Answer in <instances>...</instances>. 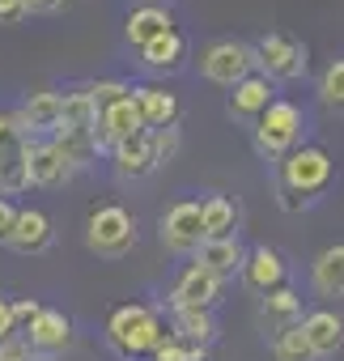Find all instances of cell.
Segmentation results:
<instances>
[{"instance_id": "6da1fadb", "label": "cell", "mask_w": 344, "mask_h": 361, "mask_svg": "<svg viewBox=\"0 0 344 361\" xmlns=\"http://www.w3.org/2000/svg\"><path fill=\"white\" fill-rule=\"evenodd\" d=\"M331 174L336 161L323 145H297L293 153L281 157V174H276V188H281V209H302L314 196H323L331 188Z\"/></svg>"}, {"instance_id": "7a4b0ae2", "label": "cell", "mask_w": 344, "mask_h": 361, "mask_svg": "<svg viewBox=\"0 0 344 361\" xmlns=\"http://www.w3.org/2000/svg\"><path fill=\"white\" fill-rule=\"evenodd\" d=\"M166 336H170V331L161 327L157 310L145 306V302H123V306H115L111 319H106V344H111V353L123 357V361L149 357Z\"/></svg>"}, {"instance_id": "3957f363", "label": "cell", "mask_w": 344, "mask_h": 361, "mask_svg": "<svg viewBox=\"0 0 344 361\" xmlns=\"http://www.w3.org/2000/svg\"><path fill=\"white\" fill-rule=\"evenodd\" d=\"M255 149H259V157H268V161H281L285 153H293L297 145H302V132H306V115H302V106L297 102H285V98H276L255 123Z\"/></svg>"}, {"instance_id": "277c9868", "label": "cell", "mask_w": 344, "mask_h": 361, "mask_svg": "<svg viewBox=\"0 0 344 361\" xmlns=\"http://www.w3.org/2000/svg\"><path fill=\"white\" fill-rule=\"evenodd\" d=\"M85 243H90L94 255L119 259L136 247V217L123 204H98L85 221Z\"/></svg>"}, {"instance_id": "5b68a950", "label": "cell", "mask_w": 344, "mask_h": 361, "mask_svg": "<svg viewBox=\"0 0 344 361\" xmlns=\"http://www.w3.org/2000/svg\"><path fill=\"white\" fill-rule=\"evenodd\" d=\"M251 56H255V73L268 77L272 85L276 81H297L306 73V47L289 35H264L251 47Z\"/></svg>"}, {"instance_id": "8992f818", "label": "cell", "mask_w": 344, "mask_h": 361, "mask_svg": "<svg viewBox=\"0 0 344 361\" xmlns=\"http://www.w3.org/2000/svg\"><path fill=\"white\" fill-rule=\"evenodd\" d=\"M200 73L213 81V85H238L242 77L255 73V56H251V43L242 39H217L200 51Z\"/></svg>"}, {"instance_id": "52a82bcc", "label": "cell", "mask_w": 344, "mask_h": 361, "mask_svg": "<svg viewBox=\"0 0 344 361\" xmlns=\"http://www.w3.org/2000/svg\"><path fill=\"white\" fill-rule=\"evenodd\" d=\"M157 238L170 255H196V247L204 243V226H200V200H179L170 204L157 221Z\"/></svg>"}, {"instance_id": "ba28073f", "label": "cell", "mask_w": 344, "mask_h": 361, "mask_svg": "<svg viewBox=\"0 0 344 361\" xmlns=\"http://www.w3.org/2000/svg\"><path fill=\"white\" fill-rule=\"evenodd\" d=\"M9 123H13V136H22V140H51L60 128V94H51V90L30 94L9 115Z\"/></svg>"}, {"instance_id": "9c48e42d", "label": "cell", "mask_w": 344, "mask_h": 361, "mask_svg": "<svg viewBox=\"0 0 344 361\" xmlns=\"http://www.w3.org/2000/svg\"><path fill=\"white\" fill-rule=\"evenodd\" d=\"M221 289L226 281L204 272L200 264H188L175 281V289H170V310H213L221 302Z\"/></svg>"}, {"instance_id": "30bf717a", "label": "cell", "mask_w": 344, "mask_h": 361, "mask_svg": "<svg viewBox=\"0 0 344 361\" xmlns=\"http://www.w3.org/2000/svg\"><path fill=\"white\" fill-rule=\"evenodd\" d=\"M145 132V123H140V111H136V102H132V90L123 94V98H115L111 106H102L98 111V128H94V136H98V149H115V145H123V140H132V136H140Z\"/></svg>"}, {"instance_id": "8fae6325", "label": "cell", "mask_w": 344, "mask_h": 361, "mask_svg": "<svg viewBox=\"0 0 344 361\" xmlns=\"http://www.w3.org/2000/svg\"><path fill=\"white\" fill-rule=\"evenodd\" d=\"M132 102H136V111H140V123H145V132L179 128V115H183V106H179V98L170 94L166 85H153V81H145V85H132Z\"/></svg>"}, {"instance_id": "7c38bea8", "label": "cell", "mask_w": 344, "mask_h": 361, "mask_svg": "<svg viewBox=\"0 0 344 361\" xmlns=\"http://www.w3.org/2000/svg\"><path fill=\"white\" fill-rule=\"evenodd\" d=\"M272 102H276L272 81H268V77H259V73H251V77H242L238 85H230L226 111H230V119H234V123H255Z\"/></svg>"}, {"instance_id": "4fadbf2b", "label": "cell", "mask_w": 344, "mask_h": 361, "mask_svg": "<svg viewBox=\"0 0 344 361\" xmlns=\"http://www.w3.org/2000/svg\"><path fill=\"white\" fill-rule=\"evenodd\" d=\"M43 361L47 357H56V353H64L68 344H73V323H68V314L64 310H51V306H43L35 319H30V327H26V336H22Z\"/></svg>"}, {"instance_id": "5bb4252c", "label": "cell", "mask_w": 344, "mask_h": 361, "mask_svg": "<svg viewBox=\"0 0 344 361\" xmlns=\"http://www.w3.org/2000/svg\"><path fill=\"white\" fill-rule=\"evenodd\" d=\"M242 281H247V289L251 293H268V289H281L285 285V276H289V268H285V259H281V251H272L268 243H259V247H251L247 255H242Z\"/></svg>"}, {"instance_id": "9a60e30c", "label": "cell", "mask_w": 344, "mask_h": 361, "mask_svg": "<svg viewBox=\"0 0 344 361\" xmlns=\"http://www.w3.org/2000/svg\"><path fill=\"white\" fill-rule=\"evenodd\" d=\"M26 174H30V188H60L73 178V166L60 157L51 140H26Z\"/></svg>"}, {"instance_id": "2e32d148", "label": "cell", "mask_w": 344, "mask_h": 361, "mask_svg": "<svg viewBox=\"0 0 344 361\" xmlns=\"http://www.w3.org/2000/svg\"><path fill=\"white\" fill-rule=\"evenodd\" d=\"M51 243H56L51 217L39 213V209H18V221H13V234H9L5 247H13L18 255H43Z\"/></svg>"}, {"instance_id": "e0dca14e", "label": "cell", "mask_w": 344, "mask_h": 361, "mask_svg": "<svg viewBox=\"0 0 344 361\" xmlns=\"http://www.w3.org/2000/svg\"><path fill=\"white\" fill-rule=\"evenodd\" d=\"M302 336H306L314 361L336 357V348L344 344V319H340L336 310H310V314L302 319Z\"/></svg>"}, {"instance_id": "ac0fdd59", "label": "cell", "mask_w": 344, "mask_h": 361, "mask_svg": "<svg viewBox=\"0 0 344 361\" xmlns=\"http://www.w3.org/2000/svg\"><path fill=\"white\" fill-rule=\"evenodd\" d=\"M111 166H115V174H119V178H145V174H153V170H157L153 136H149V132H140V136H132V140L115 145V149H111Z\"/></svg>"}, {"instance_id": "d6986e66", "label": "cell", "mask_w": 344, "mask_h": 361, "mask_svg": "<svg viewBox=\"0 0 344 361\" xmlns=\"http://www.w3.org/2000/svg\"><path fill=\"white\" fill-rule=\"evenodd\" d=\"M188 60V35L183 30H166L161 39L140 47V68L149 73H179Z\"/></svg>"}, {"instance_id": "ffe728a7", "label": "cell", "mask_w": 344, "mask_h": 361, "mask_svg": "<svg viewBox=\"0 0 344 361\" xmlns=\"http://www.w3.org/2000/svg\"><path fill=\"white\" fill-rule=\"evenodd\" d=\"M242 243L238 238H204L200 247H196V259L192 264H200L204 272H213V276H234L238 268H242Z\"/></svg>"}, {"instance_id": "44dd1931", "label": "cell", "mask_w": 344, "mask_h": 361, "mask_svg": "<svg viewBox=\"0 0 344 361\" xmlns=\"http://www.w3.org/2000/svg\"><path fill=\"white\" fill-rule=\"evenodd\" d=\"M166 30H175V18H170V9L166 5H140V9H132L128 13V43L140 51L145 43H153V39H161Z\"/></svg>"}, {"instance_id": "7402d4cb", "label": "cell", "mask_w": 344, "mask_h": 361, "mask_svg": "<svg viewBox=\"0 0 344 361\" xmlns=\"http://www.w3.org/2000/svg\"><path fill=\"white\" fill-rule=\"evenodd\" d=\"M310 285L319 298H344V243L327 247L310 264Z\"/></svg>"}, {"instance_id": "603a6c76", "label": "cell", "mask_w": 344, "mask_h": 361, "mask_svg": "<svg viewBox=\"0 0 344 361\" xmlns=\"http://www.w3.org/2000/svg\"><path fill=\"white\" fill-rule=\"evenodd\" d=\"M30 188V174H26V140L22 136H9L0 145V200L5 196H18Z\"/></svg>"}, {"instance_id": "cb8c5ba5", "label": "cell", "mask_w": 344, "mask_h": 361, "mask_svg": "<svg viewBox=\"0 0 344 361\" xmlns=\"http://www.w3.org/2000/svg\"><path fill=\"white\" fill-rule=\"evenodd\" d=\"M264 302H259V323L264 327H272V331H281V327H293V323H302V298L289 289V285H281V289H268V293H259Z\"/></svg>"}, {"instance_id": "d4e9b609", "label": "cell", "mask_w": 344, "mask_h": 361, "mask_svg": "<svg viewBox=\"0 0 344 361\" xmlns=\"http://www.w3.org/2000/svg\"><path fill=\"white\" fill-rule=\"evenodd\" d=\"M51 145L60 149V157L73 166V174L77 170H85V166H94L98 161V136L94 132H77V128H56V136H51Z\"/></svg>"}, {"instance_id": "484cf974", "label": "cell", "mask_w": 344, "mask_h": 361, "mask_svg": "<svg viewBox=\"0 0 344 361\" xmlns=\"http://www.w3.org/2000/svg\"><path fill=\"white\" fill-rule=\"evenodd\" d=\"M200 226H204V238H234V230H238V204L230 196L200 200Z\"/></svg>"}, {"instance_id": "4316f807", "label": "cell", "mask_w": 344, "mask_h": 361, "mask_svg": "<svg viewBox=\"0 0 344 361\" xmlns=\"http://www.w3.org/2000/svg\"><path fill=\"white\" fill-rule=\"evenodd\" d=\"M170 336L183 340V344H204L209 348L217 340V319H213V310H175Z\"/></svg>"}, {"instance_id": "83f0119b", "label": "cell", "mask_w": 344, "mask_h": 361, "mask_svg": "<svg viewBox=\"0 0 344 361\" xmlns=\"http://www.w3.org/2000/svg\"><path fill=\"white\" fill-rule=\"evenodd\" d=\"M60 128H77V132H94L98 128V106L85 94V85L60 94Z\"/></svg>"}, {"instance_id": "f1b7e54d", "label": "cell", "mask_w": 344, "mask_h": 361, "mask_svg": "<svg viewBox=\"0 0 344 361\" xmlns=\"http://www.w3.org/2000/svg\"><path fill=\"white\" fill-rule=\"evenodd\" d=\"M272 357L276 361H314V353H310V344L302 336V323L272 331Z\"/></svg>"}, {"instance_id": "f546056e", "label": "cell", "mask_w": 344, "mask_h": 361, "mask_svg": "<svg viewBox=\"0 0 344 361\" xmlns=\"http://www.w3.org/2000/svg\"><path fill=\"white\" fill-rule=\"evenodd\" d=\"M319 98H323V106H331V111L344 115V60L327 64V73L319 77Z\"/></svg>"}, {"instance_id": "4dcf8cb0", "label": "cell", "mask_w": 344, "mask_h": 361, "mask_svg": "<svg viewBox=\"0 0 344 361\" xmlns=\"http://www.w3.org/2000/svg\"><path fill=\"white\" fill-rule=\"evenodd\" d=\"M149 357H153V361H209V348H204V344H183V340H175V336H166Z\"/></svg>"}, {"instance_id": "1f68e13d", "label": "cell", "mask_w": 344, "mask_h": 361, "mask_svg": "<svg viewBox=\"0 0 344 361\" xmlns=\"http://www.w3.org/2000/svg\"><path fill=\"white\" fill-rule=\"evenodd\" d=\"M132 85H123V81H94V85H85V94L94 98V106L102 111V106H111L115 98H123Z\"/></svg>"}, {"instance_id": "d6a6232c", "label": "cell", "mask_w": 344, "mask_h": 361, "mask_svg": "<svg viewBox=\"0 0 344 361\" xmlns=\"http://www.w3.org/2000/svg\"><path fill=\"white\" fill-rule=\"evenodd\" d=\"M153 136V153H157V166L170 161L179 153V128H161V132H149Z\"/></svg>"}, {"instance_id": "836d02e7", "label": "cell", "mask_w": 344, "mask_h": 361, "mask_svg": "<svg viewBox=\"0 0 344 361\" xmlns=\"http://www.w3.org/2000/svg\"><path fill=\"white\" fill-rule=\"evenodd\" d=\"M0 361H43V357H39L22 336H9L5 344H0Z\"/></svg>"}, {"instance_id": "e575fe53", "label": "cell", "mask_w": 344, "mask_h": 361, "mask_svg": "<svg viewBox=\"0 0 344 361\" xmlns=\"http://www.w3.org/2000/svg\"><path fill=\"white\" fill-rule=\"evenodd\" d=\"M9 306H13V323H18V331H22V327H30V319L43 310L35 298H18V302H9Z\"/></svg>"}, {"instance_id": "d590c367", "label": "cell", "mask_w": 344, "mask_h": 361, "mask_svg": "<svg viewBox=\"0 0 344 361\" xmlns=\"http://www.w3.org/2000/svg\"><path fill=\"white\" fill-rule=\"evenodd\" d=\"M22 22H26L22 0H0V26H22Z\"/></svg>"}, {"instance_id": "8d00e7d4", "label": "cell", "mask_w": 344, "mask_h": 361, "mask_svg": "<svg viewBox=\"0 0 344 361\" xmlns=\"http://www.w3.org/2000/svg\"><path fill=\"white\" fill-rule=\"evenodd\" d=\"M13 221H18V204H13V200H0V247L9 243V234H13Z\"/></svg>"}, {"instance_id": "74e56055", "label": "cell", "mask_w": 344, "mask_h": 361, "mask_svg": "<svg viewBox=\"0 0 344 361\" xmlns=\"http://www.w3.org/2000/svg\"><path fill=\"white\" fill-rule=\"evenodd\" d=\"M9 336H18V323H13V306H9V298H0V344H5Z\"/></svg>"}, {"instance_id": "f35d334b", "label": "cell", "mask_w": 344, "mask_h": 361, "mask_svg": "<svg viewBox=\"0 0 344 361\" xmlns=\"http://www.w3.org/2000/svg\"><path fill=\"white\" fill-rule=\"evenodd\" d=\"M22 9H26V18H30V13H56L60 0H22Z\"/></svg>"}, {"instance_id": "ab89813d", "label": "cell", "mask_w": 344, "mask_h": 361, "mask_svg": "<svg viewBox=\"0 0 344 361\" xmlns=\"http://www.w3.org/2000/svg\"><path fill=\"white\" fill-rule=\"evenodd\" d=\"M9 136H13V123H9V115H5V111H0V145H5Z\"/></svg>"}, {"instance_id": "60d3db41", "label": "cell", "mask_w": 344, "mask_h": 361, "mask_svg": "<svg viewBox=\"0 0 344 361\" xmlns=\"http://www.w3.org/2000/svg\"><path fill=\"white\" fill-rule=\"evenodd\" d=\"M140 5H166V0H140Z\"/></svg>"}]
</instances>
